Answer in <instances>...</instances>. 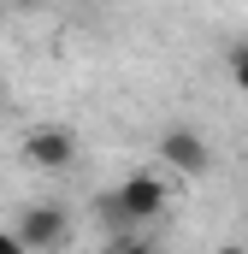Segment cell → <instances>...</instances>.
I'll list each match as a JSON object with an SVG mask.
<instances>
[{"label": "cell", "mask_w": 248, "mask_h": 254, "mask_svg": "<svg viewBox=\"0 0 248 254\" xmlns=\"http://www.w3.org/2000/svg\"><path fill=\"white\" fill-rule=\"evenodd\" d=\"M166 207H172V178L166 172H130L119 190L101 195V213L113 225H154Z\"/></svg>", "instance_id": "6da1fadb"}, {"label": "cell", "mask_w": 248, "mask_h": 254, "mask_svg": "<svg viewBox=\"0 0 248 254\" xmlns=\"http://www.w3.org/2000/svg\"><path fill=\"white\" fill-rule=\"evenodd\" d=\"M12 237L30 254H54V249H65V237H71V213H65L60 201H30V207L18 213Z\"/></svg>", "instance_id": "7a4b0ae2"}, {"label": "cell", "mask_w": 248, "mask_h": 254, "mask_svg": "<svg viewBox=\"0 0 248 254\" xmlns=\"http://www.w3.org/2000/svg\"><path fill=\"white\" fill-rule=\"evenodd\" d=\"M160 160H166V172L172 178H207V166H213V148H207V136L189 125H172L160 136Z\"/></svg>", "instance_id": "3957f363"}, {"label": "cell", "mask_w": 248, "mask_h": 254, "mask_svg": "<svg viewBox=\"0 0 248 254\" xmlns=\"http://www.w3.org/2000/svg\"><path fill=\"white\" fill-rule=\"evenodd\" d=\"M24 160L36 172H71L77 166V136L65 125H36V130H24Z\"/></svg>", "instance_id": "277c9868"}, {"label": "cell", "mask_w": 248, "mask_h": 254, "mask_svg": "<svg viewBox=\"0 0 248 254\" xmlns=\"http://www.w3.org/2000/svg\"><path fill=\"white\" fill-rule=\"evenodd\" d=\"M225 71H231V83H237V95H248V42H237V48L225 54Z\"/></svg>", "instance_id": "5b68a950"}, {"label": "cell", "mask_w": 248, "mask_h": 254, "mask_svg": "<svg viewBox=\"0 0 248 254\" xmlns=\"http://www.w3.org/2000/svg\"><path fill=\"white\" fill-rule=\"evenodd\" d=\"M107 254H160V249H154V243H136V237H119Z\"/></svg>", "instance_id": "8992f818"}, {"label": "cell", "mask_w": 248, "mask_h": 254, "mask_svg": "<svg viewBox=\"0 0 248 254\" xmlns=\"http://www.w3.org/2000/svg\"><path fill=\"white\" fill-rule=\"evenodd\" d=\"M0 254H30V249H24V243H18L12 231H0Z\"/></svg>", "instance_id": "52a82bcc"}, {"label": "cell", "mask_w": 248, "mask_h": 254, "mask_svg": "<svg viewBox=\"0 0 248 254\" xmlns=\"http://www.w3.org/2000/svg\"><path fill=\"white\" fill-rule=\"evenodd\" d=\"M12 6H24V12H36V6H54V0H12Z\"/></svg>", "instance_id": "ba28073f"}, {"label": "cell", "mask_w": 248, "mask_h": 254, "mask_svg": "<svg viewBox=\"0 0 248 254\" xmlns=\"http://www.w3.org/2000/svg\"><path fill=\"white\" fill-rule=\"evenodd\" d=\"M219 254H248V249H243V243H219Z\"/></svg>", "instance_id": "9c48e42d"}]
</instances>
